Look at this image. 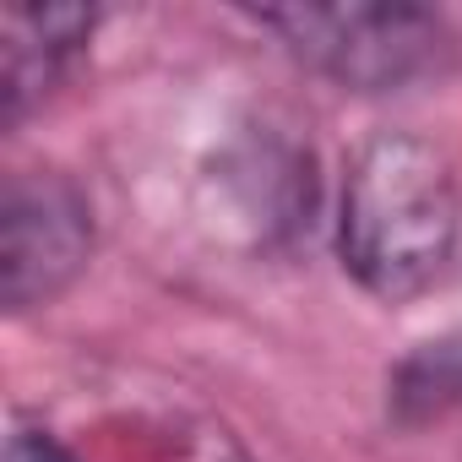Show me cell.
<instances>
[{
	"instance_id": "obj_5",
	"label": "cell",
	"mask_w": 462,
	"mask_h": 462,
	"mask_svg": "<svg viewBox=\"0 0 462 462\" xmlns=\"http://www.w3.org/2000/svg\"><path fill=\"white\" fill-rule=\"evenodd\" d=\"M392 408H397L402 424L440 419V413L462 408V332H451L440 343H424L413 359L397 365V375H392Z\"/></svg>"
},
{
	"instance_id": "obj_1",
	"label": "cell",
	"mask_w": 462,
	"mask_h": 462,
	"mask_svg": "<svg viewBox=\"0 0 462 462\" xmlns=\"http://www.w3.org/2000/svg\"><path fill=\"white\" fill-rule=\"evenodd\" d=\"M462 240V196L440 147L408 131L370 136L343 174L337 251L381 305L419 300L451 267Z\"/></svg>"
},
{
	"instance_id": "obj_3",
	"label": "cell",
	"mask_w": 462,
	"mask_h": 462,
	"mask_svg": "<svg viewBox=\"0 0 462 462\" xmlns=\"http://www.w3.org/2000/svg\"><path fill=\"white\" fill-rule=\"evenodd\" d=\"M93 256V201L60 169L12 174L0 207V294L6 310L60 300Z\"/></svg>"
},
{
	"instance_id": "obj_4",
	"label": "cell",
	"mask_w": 462,
	"mask_h": 462,
	"mask_svg": "<svg viewBox=\"0 0 462 462\" xmlns=\"http://www.w3.org/2000/svg\"><path fill=\"white\" fill-rule=\"evenodd\" d=\"M93 12L88 6H6L0 44H6V120L17 125L33 104L50 98V88L66 77L71 55L88 44Z\"/></svg>"
},
{
	"instance_id": "obj_2",
	"label": "cell",
	"mask_w": 462,
	"mask_h": 462,
	"mask_svg": "<svg viewBox=\"0 0 462 462\" xmlns=\"http://www.w3.org/2000/svg\"><path fill=\"white\" fill-rule=\"evenodd\" d=\"M262 28L348 93H397L440 77L457 55L446 17L424 6H289L262 12Z\"/></svg>"
},
{
	"instance_id": "obj_7",
	"label": "cell",
	"mask_w": 462,
	"mask_h": 462,
	"mask_svg": "<svg viewBox=\"0 0 462 462\" xmlns=\"http://www.w3.org/2000/svg\"><path fill=\"white\" fill-rule=\"evenodd\" d=\"M6 462H77V457L44 430H17L12 446H6Z\"/></svg>"
},
{
	"instance_id": "obj_6",
	"label": "cell",
	"mask_w": 462,
	"mask_h": 462,
	"mask_svg": "<svg viewBox=\"0 0 462 462\" xmlns=\"http://www.w3.org/2000/svg\"><path fill=\"white\" fill-rule=\"evenodd\" d=\"M169 462H251L223 430H196V435H180L174 440V457Z\"/></svg>"
}]
</instances>
